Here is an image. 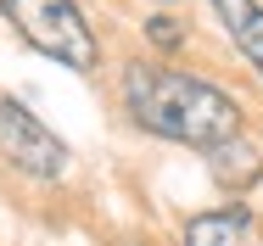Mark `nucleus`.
Here are the masks:
<instances>
[{"mask_svg": "<svg viewBox=\"0 0 263 246\" xmlns=\"http://www.w3.org/2000/svg\"><path fill=\"white\" fill-rule=\"evenodd\" d=\"M185 246H252V213L247 207H213L185 224Z\"/></svg>", "mask_w": 263, "mask_h": 246, "instance_id": "nucleus-5", "label": "nucleus"}, {"mask_svg": "<svg viewBox=\"0 0 263 246\" xmlns=\"http://www.w3.org/2000/svg\"><path fill=\"white\" fill-rule=\"evenodd\" d=\"M213 11H218V23H224L230 45L241 50L247 67L263 79V6L258 0H213Z\"/></svg>", "mask_w": 263, "mask_h": 246, "instance_id": "nucleus-4", "label": "nucleus"}, {"mask_svg": "<svg viewBox=\"0 0 263 246\" xmlns=\"http://www.w3.org/2000/svg\"><path fill=\"white\" fill-rule=\"evenodd\" d=\"M0 17L17 28V40L40 56H51L73 73H90L96 67V34L84 23V11L73 0H0Z\"/></svg>", "mask_w": 263, "mask_h": 246, "instance_id": "nucleus-2", "label": "nucleus"}, {"mask_svg": "<svg viewBox=\"0 0 263 246\" xmlns=\"http://www.w3.org/2000/svg\"><path fill=\"white\" fill-rule=\"evenodd\" d=\"M146 40H152L157 50H174L179 40H185V28H179L174 17H152V23H146Z\"/></svg>", "mask_w": 263, "mask_h": 246, "instance_id": "nucleus-6", "label": "nucleus"}, {"mask_svg": "<svg viewBox=\"0 0 263 246\" xmlns=\"http://www.w3.org/2000/svg\"><path fill=\"white\" fill-rule=\"evenodd\" d=\"M123 106L157 140H179L196 151H224L241 140V106L230 90H218L196 73L157 67V62L123 67Z\"/></svg>", "mask_w": 263, "mask_h": 246, "instance_id": "nucleus-1", "label": "nucleus"}, {"mask_svg": "<svg viewBox=\"0 0 263 246\" xmlns=\"http://www.w3.org/2000/svg\"><path fill=\"white\" fill-rule=\"evenodd\" d=\"M0 157L17 162L34 179H56L67 168V146L23 106V101H0Z\"/></svg>", "mask_w": 263, "mask_h": 246, "instance_id": "nucleus-3", "label": "nucleus"}]
</instances>
